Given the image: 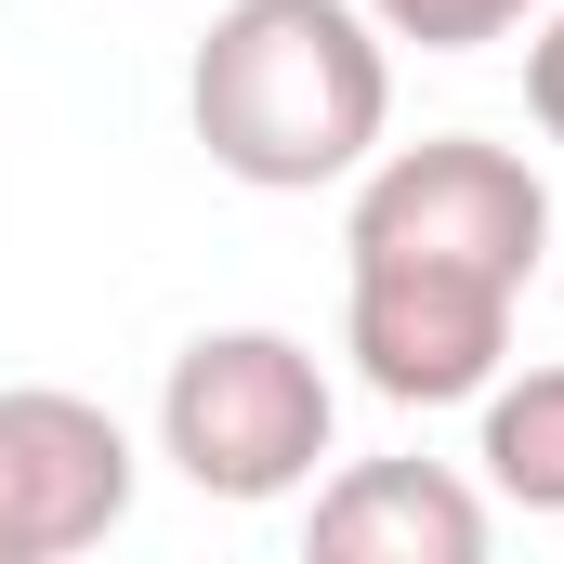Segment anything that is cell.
I'll return each instance as SVG.
<instances>
[{
    "label": "cell",
    "instance_id": "obj_7",
    "mask_svg": "<svg viewBox=\"0 0 564 564\" xmlns=\"http://www.w3.org/2000/svg\"><path fill=\"white\" fill-rule=\"evenodd\" d=\"M381 13V40H421V53H486V40H512L539 0H368Z\"/></svg>",
    "mask_w": 564,
    "mask_h": 564
},
{
    "label": "cell",
    "instance_id": "obj_2",
    "mask_svg": "<svg viewBox=\"0 0 564 564\" xmlns=\"http://www.w3.org/2000/svg\"><path fill=\"white\" fill-rule=\"evenodd\" d=\"M184 119L210 171L263 197L355 184L394 132V40L368 0H224L184 66Z\"/></svg>",
    "mask_w": 564,
    "mask_h": 564
},
{
    "label": "cell",
    "instance_id": "obj_4",
    "mask_svg": "<svg viewBox=\"0 0 564 564\" xmlns=\"http://www.w3.org/2000/svg\"><path fill=\"white\" fill-rule=\"evenodd\" d=\"M132 433L66 381H0V564H66L132 525Z\"/></svg>",
    "mask_w": 564,
    "mask_h": 564
},
{
    "label": "cell",
    "instance_id": "obj_3",
    "mask_svg": "<svg viewBox=\"0 0 564 564\" xmlns=\"http://www.w3.org/2000/svg\"><path fill=\"white\" fill-rule=\"evenodd\" d=\"M328 433H341V394H328L315 341H289V328H197L158 381V459L224 512L302 499Z\"/></svg>",
    "mask_w": 564,
    "mask_h": 564
},
{
    "label": "cell",
    "instance_id": "obj_6",
    "mask_svg": "<svg viewBox=\"0 0 564 564\" xmlns=\"http://www.w3.org/2000/svg\"><path fill=\"white\" fill-rule=\"evenodd\" d=\"M486 486L512 512H564V368H525V381H486V433H473Z\"/></svg>",
    "mask_w": 564,
    "mask_h": 564
},
{
    "label": "cell",
    "instance_id": "obj_5",
    "mask_svg": "<svg viewBox=\"0 0 564 564\" xmlns=\"http://www.w3.org/2000/svg\"><path fill=\"white\" fill-rule=\"evenodd\" d=\"M315 564H486V486L446 459H355L315 486Z\"/></svg>",
    "mask_w": 564,
    "mask_h": 564
},
{
    "label": "cell",
    "instance_id": "obj_1",
    "mask_svg": "<svg viewBox=\"0 0 564 564\" xmlns=\"http://www.w3.org/2000/svg\"><path fill=\"white\" fill-rule=\"evenodd\" d=\"M552 263V184L486 132L381 144L341 210V355L381 408H473Z\"/></svg>",
    "mask_w": 564,
    "mask_h": 564
},
{
    "label": "cell",
    "instance_id": "obj_8",
    "mask_svg": "<svg viewBox=\"0 0 564 564\" xmlns=\"http://www.w3.org/2000/svg\"><path fill=\"white\" fill-rule=\"evenodd\" d=\"M525 119L564 144V0H552V26H539V53H525Z\"/></svg>",
    "mask_w": 564,
    "mask_h": 564
},
{
    "label": "cell",
    "instance_id": "obj_9",
    "mask_svg": "<svg viewBox=\"0 0 564 564\" xmlns=\"http://www.w3.org/2000/svg\"><path fill=\"white\" fill-rule=\"evenodd\" d=\"M552 276H564V224H552Z\"/></svg>",
    "mask_w": 564,
    "mask_h": 564
}]
</instances>
